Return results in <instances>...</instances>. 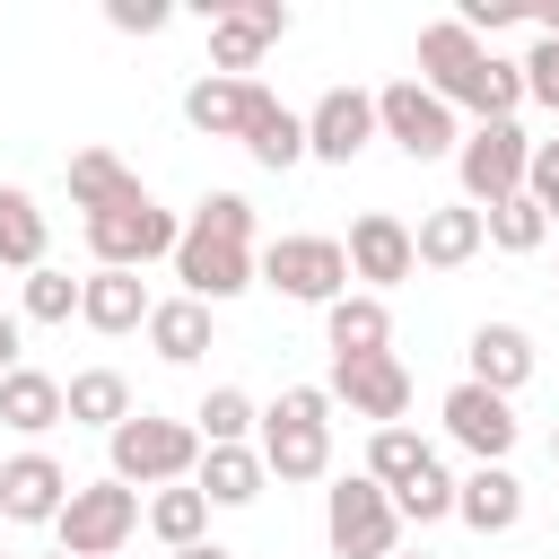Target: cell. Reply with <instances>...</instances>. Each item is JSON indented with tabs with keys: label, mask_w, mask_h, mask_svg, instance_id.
Segmentation results:
<instances>
[{
	"label": "cell",
	"mask_w": 559,
	"mask_h": 559,
	"mask_svg": "<svg viewBox=\"0 0 559 559\" xmlns=\"http://www.w3.org/2000/svg\"><path fill=\"white\" fill-rule=\"evenodd\" d=\"M262 175H288V166H306V114L297 105H280L271 87H253V114H245V140H236Z\"/></svg>",
	"instance_id": "cell-18"
},
{
	"label": "cell",
	"mask_w": 559,
	"mask_h": 559,
	"mask_svg": "<svg viewBox=\"0 0 559 559\" xmlns=\"http://www.w3.org/2000/svg\"><path fill=\"white\" fill-rule=\"evenodd\" d=\"M262 463H271V480H323L332 472V393L323 384H288L262 411Z\"/></svg>",
	"instance_id": "cell-4"
},
{
	"label": "cell",
	"mask_w": 559,
	"mask_h": 559,
	"mask_svg": "<svg viewBox=\"0 0 559 559\" xmlns=\"http://www.w3.org/2000/svg\"><path fill=\"white\" fill-rule=\"evenodd\" d=\"M79 288H87V280H70V271H52V262L26 271V323H70V314H79Z\"/></svg>",
	"instance_id": "cell-35"
},
{
	"label": "cell",
	"mask_w": 559,
	"mask_h": 559,
	"mask_svg": "<svg viewBox=\"0 0 559 559\" xmlns=\"http://www.w3.org/2000/svg\"><path fill=\"white\" fill-rule=\"evenodd\" d=\"M140 192H148V183H140L114 148H79V157H70V210H79V218L122 210V201H140Z\"/></svg>",
	"instance_id": "cell-26"
},
{
	"label": "cell",
	"mask_w": 559,
	"mask_h": 559,
	"mask_svg": "<svg viewBox=\"0 0 559 559\" xmlns=\"http://www.w3.org/2000/svg\"><path fill=\"white\" fill-rule=\"evenodd\" d=\"M393 507H402V524H445V515H454V472L428 454V463L393 489Z\"/></svg>",
	"instance_id": "cell-34"
},
{
	"label": "cell",
	"mask_w": 559,
	"mask_h": 559,
	"mask_svg": "<svg viewBox=\"0 0 559 559\" xmlns=\"http://www.w3.org/2000/svg\"><path fill=\"white\" fill-rule=\"evenodd\" d=\"M524 96H533L542 114H559V35H533V52H524Z\"/></svg>",
	"instance_id": "cell-36"
},
{
	"label": "cell",
	"mask_w": 559,
	"mask_h": 559,
	"mask_svg": "<svg viewBox=\"0 0 559 559\" xmlns=\"http://www.w3.org/2000/svg\"><path fill=\"white\" fill-rule=\"evenodd\" d=\"M550 227H559V201H550Z\"/></svg>",
	"instance_id": "cell-44"
},
{
	"label": "cell",
	"mask_w": 559,
	"mask_h": 559,
	"mask_svg": "<svg viewBox=\"0 0 559 559\" xmlns=\"http://www.w3.org/2000/svg\"><path fill=\"white\" fill-rule=\"evenodd\" d=\"M524 192H533L542 210L559 201V140H533V175H524Z\"/></svg>",
	"instance_id": "cell-38"
},
{
	"label": "cell",
	"mask_w": 559,
	"mask_h": 559,
	"mask_svg": "<svg viewBox=\"0 0 559 559\" xmlns=\"http://www.w3.org/2000/svg\"><path fill=\"white\" fill-rule=\"evenodd\" d=\"M140 524H148L140 489H122V480L105 472V480H79V489H70V507H61V524H52V533H61V550H70V559H114Z\"/></svg>",
	"instance_id": "cell-7"
},
{
	"label": "cell",
	"mask_w": 559,
	"mask_h": 559,
	"mask_svg": "<svg viewBox=\"0 0 559 559\" xmlns=\"http://www.w3.org/2000/svg\"><path fill=\"white\" fill-rule=\"evenodd\" d=\"M148 533H157L166 550H192V542H210V498H201L192 480L157 489V498H148Z\"/></svg>",
	"instance_id": "cell-30"
},
{
	"label": "cell",
	"mask_w": 559,
	"mask_h": 559,
	"mask_svg": "<svg viewBox=\"0 0 559 559\" xmlns=\"http://www.w3.org/2000/svg\"><path fill=\"white\" fill-rule=\"evenodd\" d=\"M175 280L183 297L201 306H227L262 280V253H253V201L245 192H201V210L183 218V245H175Z\"/></svg>",
	"instance_id": "cell-2"
},
{
	"label": "cell",
	"mask_w": 559,
	"mask_h": 559,
	"mask_svg": "<svg viewBox=\"0 0 559 559\" xmlns=\"http://www.w3.org/2000/svg\"><path fill=\"white\" fill-rule=\"evenodd\" d=\"M463 358H472V384H489V393L515 402V384L533 376V332H524V323H472Z\"/></svg>",
	"instance_id": "cell-22"
},
{
	"label": "cell",
	"mask_w": 559,
	"mask_h": 559,
	"mask_svg": "<svg viewBox=\"0 0 559 559\" xmlns=\"http://www.w3.org/2000/svg\"><path fill=\"white\" fill-rule=\"evenodd\" d=\"M419 87H437L454 114H472V122H515V105H524V61H507V52H489L463 17H437V26H419Z\"/></svg>",
	"instance_id": "cell-1"
},
{
	"label": "cell",
	"mask_w": 559,
	"mask_h": 559,
	"mask_svg": "<svg viewBox=\"0 0 559 559\" xmlns=\"http://www.w3.org/2000/svg\"><path fill=\"white\" fill-rule=\"evenodd\" d=\"M175 559H236V550H218V542H192V550H175Z\"/></svg>",
	"instance_id": "cell-40"
},
{
	"label": "cell",
	"mask_w": 559,
	"mask_h": 559,
	"mask_svg": "<svg viewBox=\"0 0 559 559\" xmlns=\"http://www.w3.org/2000/svg\"><path fill=\"white\" fill-rule=\"evenodd\" d=\"M367 140H384L376 96H367V87H323V96H314V114H306V157L349 166V157H367Z\"/></svg>",
	"instance_id": "cell-14"
},
{
	"label": "cell",
	"mask_w": 559,
	"mask_h": 559,
	"mask_svg": "<svg viewBox=\"0 0 559 559\" xmlns=\"http://www.w3.org/2000/svg\"><path fill=\"white\" fill-rule=\"evenodd\" d=\"M61 402H70V428H122L131 419V376L122 367H79L70 384H61Z\"/></svg>",
	"instance_id": "cell-27"
},
{
	"label": "cell",
	"mask_w": 559,
	"mask_h": 559,
	"mask_svg": "<svg viewBox=\"0 0 559 559\" xmlns=\"http://www.w3.org/2000/svg\"><path fill=\"white\" fill-rule=\"evenodd\" d=\"M148 314H157V297L140 288V271H87V288H79V323L87 332L122 341V332H148Z\"/></svg>",
	"instance_id": "cell-19"
},
{
	"label": "cell",
	"mask_w": 559,
	"mask_h": 559,
	"mask_svg": "<svg viewBox=\"0 0 559 559\" xmlns=\"http://www.w3.org/2000/svg\"><path fill=\"white\" fill-rule=\"evenodd\" d=\"M454 175H463V201H472V210L515 201L524 175H533V140H524V122H472L463 148H454Z\"/></svg>",
	"instance_id": "cell-9"
},
{
	"label": "cell",
	"mask_w": 559,
	"mask_h": 559,
	"mask_svg": "<svg viewBox=\"0 0 559 559\" xmlns=\"http://www.w3.org/2000/svg\"><path fill=\"white\" fill-rule=\"evenodd\" d=\"M192 428H201V445H245V437L262 428V411H253L245 384H210L201 411H192Z\"/></svg>",
	"instance_id": "cell-31"
},
{
	"label": "cell",
	"mask_w": 559,
	"mask_h": 559,
	"mask_svg": "<svg viewBox=\"0 0 559 559\" xmlns=\"http://www.w3.org/2000/svg\"><path fill=\"white\" fill-rule=\"evenodd\" d=\"M280 35H288V0H227V9H210V70L245 79V70H262V52Z\"/></svg>",
	"instance_id": "cell-11"
},
{
	"label": "cell",
	"mask_w": 559,
	"mask_h": 559,
	"mask_svg": "<svg viewBox=\"0 0 559 559\" xmlns=\"http://www.w3.org/2000/svg\"><path fill=\"white\" fill-rule=\"evenodd\" d=\"M166 17H175L166 0H105V26L114 35H166Z\"/></svg>",
	"instance_id": "cell-37"
},
{
	"label": "cell",
	"mask_w": 559,
	"mask_h": 559,
	"mask_svg": "<svg viewBox=\"0 0 559 559\" xmlns=\"http://www.w3.org/2000/svg\"><path fill=\"white\" fill-rule=\"evenodd\" d=\"M323 349H332V358H384V349H393V306L367 297V288L332 297V306H323Z\"/></svg>",
	"instance_id": "cell-20"
},
{
	"label": "cell",
	"mask_w": 559,
	"mask_h": 559,
	"mask_svg": "<svg viewBox=\"0 0 559 559\" xmlns=\"http://www.w3.org/2000/svg\"><path fill=\"white\" fill-rule=\"evenodd\" d=\"M428 454H437V445H428L419 428H376V437H367V480L402 489V480H411V472H419Z\"/></svg>",
	"instance_id": "cell-33"
},
{
	"label": "cell",
	"mask_w": 559,
	"mask_h": 559,
	"mask_svg": "<svg viewBox=\"0 0 559 559\" xmlns=\"http://www.w3.org/2000/svg\"><path fill=\"white\" fill-rule=\"evenodd\" d=\"M70 489H79V480H70L44 445H26V454H9V472H0V515H9V524H61Z\"/></svg>",
	"instance_id": "cell-16"
},
{
	"label": "cell",
	"mask_w": 559,
	"mask_h": 559,
	"mask_svg": "<svg viewBox=\"0 0 559 559\" xmlns=\"http://www.w3.org/2000/svg\"><path fill=\"white\" fill-rule=\"evenodd\" d=\"M105 472L122 489H175V480L201 472V428L192 419H166V411H131L105 437Z\"/></svg>",
	"instance_id": "cell-3"
},
{
	"label": "cell",
	"mask_w": 559,
	"mask_h": 559,
	"mask_svg": "<svg viewBox=\"0 0 559 559\" xmlns=\"http://www.w3.org/2000/svg\"><path fill=\"white\" fill-rule=\"evenodd\" d=\"M210 314H218V306H201V297H157V314H148V349H157L166 367H192V358L210 349Z\"/></svg>",
	"instance_id": "cell-28"
},
{
	"label": "cell",
	"mask_w": 559,
	"mask_h": 559,
	"mask_svg": "<svg viewBox=\"0 0 559 559\" xmlns=\"http://www.w3.org/2000/svg\"><path fill=\"white\" fill-rule=\"evenodd\" d=\"M411 271H419L411 227H402L393 210H358V218H349V280H367V297H384V288H402Z\"/></svg>",
	"instance_id": "cell-15"
},
{
	"label": "cell",
	"mask_w": 559,
	"mask_h": 559,
	"mask_svg": "<svg viewBox=\"0 0 559 559\" xmlns=\"http://www.w3.org/2000/svg\"><path fill=\"white\" fill-rule=\"evenodd\" d=\"M332 402H349V419H367V428H402V411H411V367L384 349V358H332V384H323Z\"/></svg>",
	"instance_id": "cell-13"
},
{
	"label": "cell",
	"mask_w": 559,
	"mask_h": 559,
	"mask_svg": "<svg viewBox=\"0 0 559 559\" xmlns=\"http://www.w3.org/2000/svg\"><path fill=\"white\" fill-rule=\"evenodd\" d=\"M0 262L9 271H44V210L26 183H0Z\"/></svg>",
	"instance_id": "cell-29"
},
{
	"label": "cell",
	"mask_w": 559,
	"mask_h": 559,
	"mask_svg": "<svg viewBox=\"0 0 559 559\" xmlns=\"http://www.w3.org/2000/svg\"><path fill=\"white\" fill-rule=\"evenodd\" d=\"M262 480H271L262 445H201V472H192V489H201L210 507H253V498H262Z\"/></svg>",
	"instance_id": "cell-25"
},
{
	"label": "cell",
	"mask_w": 559,
	"mask_h": 559,
	"mask_svg": "<svg viewBox=\"0 0 559 559\" xmlns=\"http://www.w3.org/2000/svg\"><path fill=\"white\" fill-rule=\"evenodd\" d=\"M454 515H463L480 542H498V533L524 524V480H515L507 463H472V472L454 480Z\"/></svg>",
	"instance_id": "cell-17"
},
{
	"label": "cell",
	"mask_w": 559,
	"mask_h": 559,
	"mask_svg": "<svg viewBox=\"0 0 559 559\" xmlns=\"http://www.w3.org/2000/svg\"><path fill=\"white\" fill-rule=\"evenodd\" d=\"M0 472H9V454H0Z\"/></svg>",
	"instance_id": "cell-45"
},
{
	"label": "cell",
	"mask_w": 559,
	"mask_h": 559,
	"mask_svg": "<svg viewBox=\"0 0 559 559\" xmlns=\"http://www.w3.org/2000/svg\"><path fill=\"white\" fill-rule=\"evenodd\" d=\"M376 122H384V140H393L411 166H437V157H454V148H463V122H454V105H445L437 87H419V79H393V87H376Z\"/></svg>",
	"instance_id": "cell-8"
},
{
	"label": "cell",
	"mask_w": 559,
	"mask_h": 559,
	"mask_svg": "<svg viewBox=\"0 0 559 559\" xmlns=\"http://www.w3.org/2000/svg\"><path fill=\"white\" fill-rule=\"evenodd\" d=\"M262 288H280L297 306H332V297H349V245L341 236H271L262 245Z\"/></svg>",
	"instance_id": "cell-10"
},
{
	"label": "cell",
	"mask_w": 559,
	"mask_h": 559,
	"mask_svg": "<svg viewBox=\"0 0 559 559\" xmlns=\"http://www.w3.org/2000/svg\"><path fill=\"white\" fill-rule=\"evenodd\" d=\"M79 227H87L96 271H148V262H175V245H183L175 210H157L148 192L122 201V210H96V218H79Z\"/></svg>",
	"instance_id": "cell-6"
},
{
	"label": "cell",
	"mask_w": 559,
	"mask_h": 559,
	"mask_svg": "<svg viewBox=\"0 0 559 559\" xmlns=\"http://www.w3.org/2000/svg\"><path fill=\"white\" fill-rule=\"evenodd\" d=\"M0 559H9V550H0Z\"/></svg>",
	"instance_id": "cell-46"
},
{
	"label": "cell",
	"mask_w": 559,
	"mask_h": 559,
	"mask_svg": "<svg viewBox=\"0 0 559 559\" xmlns=\"http://www.w3.org/2000/svg\"><path fill=\"white\" fill-rule=\"evenodd\" d=\"M253 87H262V79H218V70H201V79L183 87V122H192L201 140H245Z\"/></svg>",
	"instance_id": "cell-23"
},
{
	"label": "cell",
	"mask_w": 559,
	"mask_h": 559,
	"mask_svg": "<svg viewBox=\"0 0 559 559\" xmlns=\"http://www.w3.org/2000/svg\"><path fill=\"white\" fill-rule=\"evenodd\" d=\"M393 559H428V550H393Z\"/></svg>",
	"instance_id": "cell-43"
},
{
	"label": "cell",
	"mask_w": 559,
	"mask_h": 559,
	"mask_svg": "<svg viewBox=\"0 0 559 559\" xmlns=\"http://www.w3.org/2000/svg\"><path fill=\"white\" fill-rule=\"evenodd\" d=\"M70 419V402H61V376H44V367H17V376H0V428L9 437H52Z\"/></svg>",
	"instance_id": "cell-24"
},
{
	"label": "cell",
	"mask_w": 559,
	"mask_h": 559,
	"mask_svg": "<svg viewBox=\"0 0 559 559\" xmlns=\"http://www.w3.org/2000/svg\"><path fill=\"white\" fill-rule=\"evenodd\" d=\"M323 542H332V559H393V550H402V507H393V489L367 480V472L332 480V489H323Z\"/></svg>",
	"instance_id": "cell-5"
},
{
	"label": "cell",
	"mask_w": 559,
	"mask_h": 559,
	"mask_svg": "<svg viewBox=\"0 0 559 559\" xmlns=\"http://www.w3.org/2000/svg\"><path fill=\"white\" fill-rule=\"evenodd\" d=\"M542 35H559V9H542Z\"/></svg>",
	"instance_id": "cell-41"
},
{
	"label": "cell",
	"mask_w": 559,
	"mask_h": 559,
	"mask_svg": "<svg viewBox=\"0 0 559 559\" xmlns=\"http://www.w3.org/2000/svg\"><path fill=\"white\" fill-rule=\"evenodd\" d=\"M437 419H445V437H454L472 463H507V454H515V437H524L515 402H507V393H489V384H472V376L445 393V411H437Z\"/></svg>",
	"instance_id": "cell-12"
},
{
	"label": "cell",
	"mask_w": 559,
	"mask_h": 559,
	"mask_svg": "<svg viewBox=\"0 0 559 559\" xmlns=\"http://www.w3.org/2000/svg\"><path fill=\"white\" fill-rule=\"evenodd\" d=\"M411 245H419V271H463V262L489 245V218H480L472 201H445V210H428V218L411 227Z\"/></svg>",
	"instance_id": "cell-21"
},
{
	"label": "cell",
	"mask_w": 559,
	"mask_h": 559,
	"mask_svg": "<svg viewBox=\"0 0 559 559\" xmlns=\"http://www.w3.org/2000/svg\"><path fill=\"white\" fill-rule=\"evenodd\" d=\"M17 332H26V323H17V314H0V376H17V367H26V358H17Z\"/></svg>",
	"instance_id": "cell-39"
},
{
	"label": "cell",
	"mask_w": 559,
	"mask_h": 559,
	"mask_svg": "<svg viewBox=\"0 0 559 559\" xmlns=\"http://www.w3.org/2000/svg\"><path fill=\"white\" fill-rule=\"evenodd\" d=\"M489 218V245L498 253H542L550 245V210L533 201V192H515V201H498V210H480Z\"/></svg>",
	"instance_id": "cell-32"
},
{
	"label": "cell",
	"mask_w": 559,
	"mask_h": 559,
	"mask_svg": "<svg viewBox=\"0 0 559 559\" xmlns=\"http://www.w3.org/2000/svg\"><path fill=\"white\" fill-rule=\"evenodd\" d=\"M550 463H559V428H550Z\"/></svg>",
	"instance_id": "cell-42"
}]
</instances>
